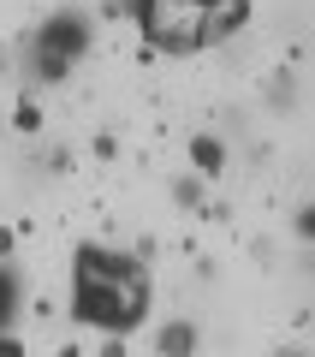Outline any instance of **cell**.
I'll use <instances>...</instances> for the list:
<instances>
[{
  "label": "cell",
  "instance_id": "obj_1",
  "mask_svg": "<svg viewBox=\"0 0 315 357\" xmlns=\"http://www.w3.org/2000/svg\"><path fill=\"white\" fill-rule=\"evenodd\" d=\"M66 328L77 333V357H131V340L149 328L161 304V262L131 238H107L95 227H66L54 250Z\"/></svg>",
  "mask_w": 315,
  "mask_h": 357
},
{
  "label": "cell",
  "instance_id": "obj_2",
  "mask_svg": "<svg viewBox=\"0 0 315 357\" xmlns=\"http://www.w3.org/2000/svg\"><path fill=\"white\" fill-rule=\"evenodd\" d=\"M131 357H215V310H202L197 298L161 292L149 328L131 340Z\"/></svg>",
  "mask_w": 315,
  "mask_h": 357
},
{
  "label": "cell",
  "instance_id": "obj_3",
  "mask_svg": "<svg viewBox=\"0 0 315 357\" xmlns=\"http://www.w3.org/2000/svg\"><path fill=\"white\" fill-rule=\"evenodd\" d=\"M24 280H30L24 262H0V351H30V333H24V321H18V310H24Z\"/></svg>",
  "mask_w": 315,
  "mask_h": 357
},
{
  "label": "cell",
  "instance_id": "obj_4",
  "mask_svg": "<svg viewBox=\"0 0 315 357\" xmlns=\"http://www.w3.org/2000/svg\"><path fill=\"white\" fill-rule=\"evenodd\" d=\"M309 66H315V54H309Z\"/></svg>",
  "mask_w": 315,
  "mask_h": 357
}]
</instances>
